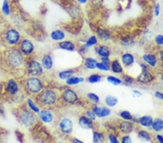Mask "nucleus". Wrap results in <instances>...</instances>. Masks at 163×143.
Returning <instances> with one entry per match:
<instances>
[{
  "label": "nucleus",
  "instance_id": "nucleus-2",
  "mask_svg": "<svg viewBox=\"0 0 163 143\" xmlns=\"http://www.w3.org/2000/svg\"><path fill=\"white\" fill-rule=\"evenodd\" d=\"M91 109L96 115L97 118L104 119L109 116L112 114V110L110 108L104 105H99L98 104H93Z\"/></svg>",
  "mask_w": 163,
  "mask_h": 143
},
{
  "label": "nucleus",
  "instance_id": "nucleus-49",
  "mask_svg": "<svg viewBox=\"0 0 163 143\" xmlns=\"http://www.w3.org/2000/svg\"><path fill=\"white\" fill-rule=\"evenodd\" d=\"M100 61H101V62H102L105 63V64H107L110 65L111 60H110V59H109V57H108V58H102V59H100Z\"/></svg>",
  "mask_w": 163,
  "mask_h": 143
},
{
  "label": "nucleus",
  "instance_id": "nucleus-14",
  "mask_svg": "<svg viewBox=\"0 0 163 143\" xmlns=\"http://www.w3.org/2000/svg\"><path fill=\"white\" fill-rule=\"evenodd\" d=\"M109 67H110L111 71L115 74H122L124 72V67L118 59L112 60Z\"/></svg>",
  "mask_w": 163,
  "mask_h": 143
},
{
  "label": "nucleus",
  "instance_id": "nucleus-46",
  "mask_svg": "<svg viewBox=\"0 0 163 143\" xmlns=\"http://www.w3.org/2000/svg\"><path fill=\"white\" fill-rule=\"evenodd\" d=\"M121 143H132V140L129 135L123 136L121 140Z\"/></svg>",
  "mask_w": 163,
  "mask_h": 143
},
{
  "label": "nucleus",
  "instance_id": "nucleus-44",
  "mask_svg": "<svg viewBox=\"0 0 163 143\" xmlns=\"http://www.w3.org/2000/svg\"><path fill=\"white\" fill-rule=\"evenodd\" d=\"M134 81V79L133 77H127L124 78V79H123V83H125L127 85H131L133 84V82Z\"/></svg>",
  "mask_w": 163,
  "mask_h": 143
},
{
  "label": "nucleus",
  "instance_id": "nucleus-5",
  "mask_svg": "<svg viewBox=\"0 0 163 143\" xmlns=\"http://www.w3.org/2000/svg\"><path fill=\"white\" fill-rule=\"evenodd\" d=\"M62 96L64 101L68 104H75L78 100V94L73 89H65Z\"/></svg>",
  "mask_w": 163,
  "mask_h": 143
},
{
  "label": "nucleus",
  "instance_id": "nucleus-19",
  "mask_svg": "<svg viewBox=\"0 0 163 143\" xmlns=\"http://www.w3.org/2000/svg\"><path fill=\"white\" fill-rule=\"evenodd\" d=\"M119 129L123 134L129 135L134 130V124L130 121H123L119 124Z\"/></svg>",
  "mask_w": 163,
  "mask_h": 143
},
{
  "label": "nucleus",
  "instance_id": "nucleus-37",
  "mask_svg": "<svg viewBox=\"0 0 163 143\" xmlns=\"http://www.w3.org/2000/svg\"><path fill=\"white\" fill-rule=\"evenodd\" d=\"M97 69L101 72H108L110 71V67H109V64H107L100 61V62H98L97 64Z\"/></svg>",
  "mask_w": 163,
  "mask_h": 143
},
{
  "label": "nucleus",
  "instance_id": "nucleus-24",
  "mask_svg": "<svg viewBox=\"0 0 163 143\" xmlns=\"http://www.w3.org/2000/svg\"><path fill=\"white\" fill-rule=\"evenodd\" d=\"M85 82V78L83 77L80 76H72L65 80V83L66 85L69 86H73L77 85L79 84L83 83Z\"/></svg>",
  "mask_w": 163,
  "mask_h": 143
},
{
  "label": "nucleus",
  "instance_id": "nucleus-51",
  "mask_svg": "<svg viewBox=\"0 0 163 143\" xmlns=\"http://www.w3.org/2000/svg\"><path fill=\"white\" fill-rule=\"evenodd\" d=\"M156 138L159 143H163V136L162 135H157Z\"/></svg>",
  "mask_w": 163,
  "mask_h": 143
},
{
  "label": "nucleus",
  "instance_id": "nucleus-13",
  "mask_svg": "<svg viewBox=\"0 0 163 143\" xmlns=\"http://www.w3.org/2000/svg\"><path fill=\"white\" fill-rule=\"evenodd\" d=\"M60 128L63 133H71L73 129V121L69 118H63L60 122Z\"/></svg>",
  "mask_w": 163,
  "mask_h": 143
},
{
  "label": "nucleus",
  "instance_id": "nucleus-21",
  "mask_svg": "<svg viewBox=\"0 0 163 143\" xmlns=\"http://www.w3.org/2000/svg\"><path fill=\"white\" fill-rule=\"evenodd\" d=\"M153 119L152 116L150 115H143L138 119V121L141 126L148 128L151 127V126H152Z\"/></svg>",
  "mask_w": 163,
  "mask_h": 143
},
{
  "label": "nucleus",
  "instance_id": "nucleus-41",
  "mask_svg": "<svg viewBox=\"0 0 163 143\" xmlns=\"http://www.w3.org/2000/svg\"><path fill=\"white\" fill-rule=\"evenodd\" d=\"M155 43L158 46H163V34H157L155 37Z\"/></svg>",
  "mask_w": 163,
  "mask_h": 143
},
{
  "label": "nucleus",
  "instance_id": "nucleus-26",
  "mask_svg": "<svg viewBox=\"0 0 163 143\" xmlns=\"http://www.w3.org/2000/svg\"><path fill=\"white\" fill-rule=\"evenodd\" d=\"M41 64L44 67V69L46 70H50L53 67V59L52 57L50 54L44 55L42 60H41Z\"/></svg>",
  "mask_w": 163,
  "mask_h": 143
},
{
  "label": "nucleus",
  "instance_id": "nucleus-16",
  "mask_svg": "<svg viewBox=\"0 0 163 143\" xmlns=\"http://www.w3.org/2000/svg\"><path fill=\"white\" fill-rule=\"evenodd\" d=\"M39 116L41 120L46 124L52 123L54 120V115L52 113V111L46 109L41 110V111H39Z\"/></svg>",
  "mask_w": 163,
  "mask_h": 143
},
{
  "label": "nucleus",
  "instance_id": "nucleus-34",
  "mask_svg": "<svg viewBox=\"0 0 163 143\" xmlns=\"http://www.w3.org/2000/svg\"><path fill=\"white\" fill-rule=\"evenodd\" d=\"M87 97L91 102L93 103V104H99L101 101L99 95L94 92L88 93L87 94Z\"/></svg>",
  "mask_w": 163,
  "mask_h": 143
},
{
  "label": "nucleus",
  "instance_id": "nucleus-10",
  "mask_svg": "<svg viewBox=\"0 0 163 143\" xmlns=\"http://www.w3.org/2000/svg\"><path fill=\"white\" fill-rule=\"evenodd\" d=\"M94 52L100 59L110 57L111 51L109 46L106 44H102L95 46Z\"/></svg>",
  "mask_w": 163,
  "mask_h": 143
},
{
  "label": "nucleus",
  "instance_id": "nucleus-52",
  "mask_svg": "<svg viewBox=\"0 0 163 143\" xmlns=\"http://www.w3.org/2000/svg\"><path fill=\"white\" fill-rule=\"evenodd\" d=\"M73 143H83L82 141H81L80 140L77 139V138H74L73 140Z\"/></svg>",
  "mask_w": 163,
  "mask_h": 143
},
{
  "label": "nucleus",
  "instance_id": "nucleus-15",
  "mask_svg": "<svg viewBox=\"0 0 163 143\" xmlns=\"http://www.w3.org/2000/svg\"><path fill=\"white\" fill-rule=\"evenodd\" d=\"M78 124L81 128L84 130H92L94 127V121L88 118L86 115H83L79 117Z\"/></svg>",
  "mask_w": 163,
  "mask_h": 143
},
{
  "label": "nucleus",
  "instance_id": "nucleus-33",
  "mask_svg": "<svg viewBox=\"0 0 163 143\" xmlns=\"http://www.w3.org/2000/svg\"><path fill=\"white\" fill-rule=\"evenodd\" d=\"M98 44H99V39H98L97 36H91L89 38H88L87 41L85 43V46H87V48H91V47H95L97 46Z\"/></svg>",
  "mask_w": 163,
  "mask_h": 143
},
{
  "label": "nucleus",
  "instance_id": "nucleus-6",
  "mask_svg": "<svg viewBox=\"0 0 163 143\" xmlns=\"http://www.w3.org/2000/svg\"><path fill=\"white\" fill-rule=\"evenodd\" d=\"M142 60L144 64H146L150 68H155L157 67L158 62H159V59L158 56L154 53H145L142 56Z\"/></svg>",
  "mask_w": 163,
  "mask_h": 143
},
{
  "label": "nucleus",
  "instance_id": "nucleus-39",
  "mask_svg": "<svg viewBox=\"0 0 163 143\" xmlns=\"http://www.w3.org/2000/svg\"><path fill=\"white\" fill-rule=\"evenodd\" d=\"M139 137L145 141H150L151 140V135L146 130H140L138 132Z\"/></svg>",
  "mask_w": 163,
  "mask_h": 143
},
{
  "label": "nucleus",
  "instance_id": "nucleus-9",
  "mask_svg": "<svg viewBox=\"0 0 163 143\" xmlns=\"http://www.w3.org/2000/svg\"><path fill=\"white\" fill-rule=\"evenodd\" d=\"M20 119L22 123L26 126L32 125L35 122V116L34 114L29 110H23L20 115Z\"/></svg>",
  "mask_w": 163,
  "mask_h": 143
},
{
  "label": "nucleus",
  "instance_id": "nucleus-18",
  "mask_svg": "<svg viewBox=\"0 0 163 143\" xmlns=\"http://www.w3.org/2000/svg\"><path fill=\"white\" fill-rule=\"evenodd\" d=\"M97 36L100 41L106 42L111 38V33L109 30L105 28H99L97 31Z\"/></svg>",
  "mask_w": 163,
  "mask_h": 143
},
{
  "label": "nucleus",
  "instance_id": "nucleus-28",
  "mask_svg": "<svg viewBox=\"0 0 163 143\" xmlns=\"http://www.w3.org/2000/svg\"><path fill=\"white\" fill-rule=\"evenodd\" d=\"M106 80L108 83L114 86H119L123 84V79L115 75H108L106 77Z\"/></svg>",
  "mask_w": 163,
  "mask_h": 143
},
{
  "label": "nucleus",
  "instance_id": "nucleus-29",
  "mask_svg": "<svg viewBox=\"0 0 163 143\" xmlns=\"http://www.w3.org/2000/svg\"><path fill=\"white\" fill-rule=\"evenodd\" d=\"M7 90L10 94H16L18 91V85L17 83L13 79H10L8 83V85H7Z\"/></svg>",
  "mask_w": 163,
  "mask_h": 143
},
{
  "label": "nucleus",
  "instance_id": "nucleus-40",
  "mask_svg": "<svg viewBox=\"0 0 163 143\" xmlns=\"http://www.w3.org/2000/svg\"><path fill=\"white\" fill-rule=\"evenodd\" d=\"M2 13H3L5 15H9L10 13V7H9L8 1V0H4L3 4H2Z\"/></svg>",
  "mask_w": 163,
  "mask_h": 143
},
{
  "label": "nucleus",
  "instance_id": "nucleus-1",
  "mask_svg": "<svg viewBox=\"0 0 163 143\" xmlns=\"http://www.w3.org/2000/svg\"><path fill=\"white\" fill-rule=\"evenodd\" d=\"M40 101L45 105H53L57 102L58 95L53 90H44L40 94Z\"/></svg>",
  "mask_w": 163,
  "mask_h": 143
},
{
  "label": "nucleus",
  "instance_id": "nucleus-47",
  "mask_svg": "<svg viewBox=\"0 0 163 143\" xmlns=\"http://www.w3.org/2000/svg\"><path fill=\"white\" fill-rule=\"evenodd\" d=\"M154 13H155V15L156 17H158V16H160V4L159 3H157L156 4L155 8V11H154Z\"/></svg>",
  "mask_w": 163,
  "mask_h": 143
},
{
  "label": "nucleus",
  "instance_id": "nucleus-17",
  "mask_svg": "<svg viewBox=\"0 0 163 143\" xmlns=\"http://www.w3.org/2000/svg\"><path fill=\"white\" fill-rule=\"evenodd\" d=\"M20 49H21V51L24 54L29 55L31 54L34 51V46L30 40L25 39L22 41L21 45H20Z\"/></svg>",
  "mask_w": 163,
  "mask_h": 143
},
{
  "label": "nucleus",
  "instance_id": "nucleus-32",
  "mask_svg": "<svg viewBox=\"0 0 163 143\" xmlns=\"http://www.w3.org/2000/svg\"><path fill=\"white\" fill-rule=\"evenodd\" d=\"M93 143H105L104 134L97 131L93 132Z\"/></svg>",
  "mask_w": 163,
  "mask_h": 143
},
{
  "label": "nucleus",
  "instance_id": "nucleus-30",
  "mask_svg": "<svg viewBox=\"0 0 163 143\" xmlns=\"http://www.w3.org/2000/svg\"><path fill=\"white\" fill-rule=\"evenodd\" d=\"M75 71L73 69H65L62 70L58 73V77L62 80H66L70 77L73 76Z\"/></svg>",
  "mask_w": 163,
  "mask_h": 143
},
{
  "label": "nucleus",
  "instance_id": "nucleus-3",
  "mask_svg": "<svg viewBox=\"0 0 163 143\" xmlns=\"http://www.w3.org/2000/svg\"><path fill=\"white\" fill-rule=\"evenodd\" d=\"M27 88L33 93H40L43 90V83L40 79L31 77L27 81Z\"/></svg>",
  "mask_w": 163,
  "mask_h": 143
},
{
  "label": "nucleus",
  "instance_id": "nucleus-20",
  "mask_svg": "<svg viewBox=\"0 0 163 143\" xmlns=\"http://www.w3.org/2000/svg\"><path fill=\"white\" fill-rule=\"evenodd\" d=\"M104 104H105L106 106L109 108H114L119 103V99L116 96L111 95V94H108L105 98H104Z\"/></svg>",
  "mask_w": 163,
  "mask_h": 143
},
{
  "label": "nucleus",
  "instance_id": "nucleus-50",
  "mask_svg": "<svg viewBox=\"0 0 163 143\" xmlns=\"http://www.w3.org/2000/svg\"><path fill=\"white\" fill-rule=\"evenodd\" d=\"M158 59L163 63V49L160 50L158 53Z\"/></svg>",
  "mask_w": 163,
  "mask_h": 143
},
{
  "label": "nucleus",
  "instance_id": "nucleus-43",
  "mask_svg": "<svg viewBox=\"0 0 163 143\" xmlns=\"http://www.w3.org/2000/svg\"><path fill=\"white\" fill-rule=\"evenodd\" d=\"M108 140L109 143H120L118 137L115 135H113V134H109L108 135Z\"/></svg>",
  "mask_w": 163,
  "mask_h": 143
},
{
  "label": "nucleus",
  "instance_id": "nucleus-38",
  "mask_svg": "<svg viewBox=\"0 0 163 143\" xmlns=\"http://www.w3.org/2000/svg\"><path fill=\"white\" fill-rule=\"evenodd\" d=\"M27 104H28V106L29 107V109H31L33 112H34V113L39 114V112L40 111V109H39V107L36 104H35V103L31 99L27 100Z\"/></svg>",
  "mask_w": 163,
  "mask_h": 143
},
{
  "label": "nucleus",
  "instance_id": "nucleus-8",
  "mask_svg": "<svg viewBox=\"0 0 163 143\" xmlns=\"http://www.w3.org/2000/svg\"><path fill=\"white\" fill-rule=\"evenodd\" d=\"M8 62L13 67H19L23 64V57L22 54L18 51H13L9 54Z\"/></svg>",
  "mask_w": 163,
  "mask_h": 143
},
{
  "label": "nucleus",
  "instance_id": "nucleus-35",
  "mask_svg": "<svg viewBox=\"0 0 163 143\" xmlns=\"http://www.w3.org/2000/svg\"><path fill=\"white\" fill-rule=\"evenodd\" d=\"M120 43H121V45H122L123 46H124V47L129 48L135 43L134 39L130 36H125V37H123L122 39H121Z\"/></svg>",
  "mask_w": 163,
  "mask_h": 143
},
{
  "label": "nucleus",
  "instance_id": "nucleus-48",
  "mask_svg": "<svg viewBox=\"0 0 163 143\" xmlns=\"http://www.w3.org/2000/svg\"><path fill=\"white\" fill-rule=\"evenodd\" d=\"M132 93H133V95H134L135 97L139 98L141 97V96H142V93L139 90H133Z\"/></svg>",
  "mask_w": 163,
  "mask_h": 143
},
{
  "label": "nucleus",
  "instance_id": "nucleus-36",
  "mask_svg": "<svg viewBox=\"0 0 163 143\" xmlns=\"http://www.w3.org/2000/svg\"><path fill=\"white\" fill-rule=\"evenodd\" d=\"M119 116L123 121H132L134 119V116H133L132 114L130 111H128V110H123L121 111L119 114Z\"/></svg>",
  "mask_w": 163,
  "mask_h": 143
},
{
  "label": "nucleus",
  "instance_id": "nucleus-45",
  "mask_svg": "<svg viewBox=\"0 0 163 143\" xmlns=\"http://www.w3.org/2000/svg\"><path fill=\"white\" fill-rule=\"evenodd\" d=\"M154 96H155V98H157V99L163 100V92H161V91H155Z\"/></svg>",
  "mask_w": 163,
  "mask_h": 143
},
{
  "label": "nucleus",
  "instance_id": "nucleus-22",
  "mask_svg": "<svg viewBox=\"0 0 163 143\" xmlns=\"http://www.w3.org/2000/svg\"><path fill=\"white\" fill-rule=\"evenodd\" d=\"M58 46L60 49L67 51H73L76 49V45L71 41H62L58 43Z\"/></svg>",
  "mask_w": 163,
  "mask_h": 143
},
{
  "label": "nucleus",
  "instance_id": "nucleus-23",
  "mask_svg": "<svg viewBox=\"0 0 163 143\" xmlns=\"http://www.w3.org/2000/svg\"><path fill=\"white\" fill-rule=\"evenodd\" d=\"M99 61L96 58L89 57H87L84 60V67L88 70L97 69V64Z\"/></svg>",
  "mask_w": 163,
  "mask_h": 143
},
{
  "label": "nucleus",
  "instance_id": "nucleus-25",
  "mask_svg": "<svg viewBox=\"0 0 163 143\" xmlns=\"http://www.w3.org/2000/svg\"><path fill=\"white\" fill-rule=\"evenodd\" d=\"M50 37L55 41H62L66 37V34L61 30H55L51 33Z\"/></svg>",
  "mask_w": 163,
  "mask_h": 143
},
{
  "label": "nucleus",
  "instance_id": "nucleus-12",
  "mask_svg": "<svg viewBox=\"0 0 163 143\" xmlns=\"http://www.w3.org/2000/svg\"><path fill=\"white\" fill-rule=\"evenodd\" d=\"M135 56L130 52L123 53L120 57V62L124 67H130L135 63Z\"/></svg>",
  "mask_w": 163,
  "mask_h": 143
},
{
  "label": "nucleus",
  "instance_id": "nucleus-27",
  "mask_svg": "<svg viewBox=\"0 0 163 143\" xmlns=\"http://www.w3.org/2000/svg\"><path fill=\"white\" fill-rule=\"evenodd\" d=\"M151 127L156 132H161L163 130V119L159 118V117L153 119Z\"/></svg>",
  "mask_w": 163,
  "mask_h": 143
},
{
  "label": "nucleus",
  "instance_id": "nucleus-54",
  "mask_svg": "<svg viewBox=\"0 0 163 143\" xmlns=\"http://www.w3.org/2000/svg\"><path fill=\"white\" fill-rule=\"evenodd\" d=\"M162 81H163V74H162Z\"/></svg>",
  "mask_w": 163,
  "mask_h": 143
},
{
  "label": "nucleus",
  "instance_id": "nucleus-31",
  "mask_svg": "<svg viewBox=\"0 0 163 143\" xmlns=\"http://www.w3.org/2000/svg\"><path fill=\"white\" fill-rule=\"evenodd\" d=\"M103 76L99 73H93L88 77L87 81L89 84H97L102 81Z\"/></svg>",
  "mask_w": 163,
  "mask_h": 143
},
{
  "label": "nucleus",
  "instance_id": "nucleus-42",
  "mask_svg": "<svg viewBox=\"0 0 163 143\" xmlns=\"http://www.w3.org/2000/svg\"><path fill=\"white\" fill-rule=\"evenodd\" d=\"M86 116H87L88 118L92 119V121H95L97 119L96 115H95V114L94 113V112H93L92 109L87 110V111H86Z\"/></svg>",
  "mask_w": 163,
  "mask_h": 143
},
{
  "label": "nucleus",
  "instance_id": "nucleus-53",
  "mask_svg": "<svg viewBox=\"0 0 163 143\" xmlns=\"http://www.w3.org/2000/svg\"><path fill=\"white\" fill-rule=\"evenodd\" d=\"M77 1H78L80 4H86V3H87L88 0H77Z\"/></svg>",
  "mask_w": 163,
  "mask_h": 143
},
{
  "label": "nucleus",
  "instance_id": "nucleus-11",
  "mask_svg": "<svg viewBox=\"0 0 163 143\" xmlns=\"http://www.w3.org/2000/svg\"><path fill=\"white\" fill-rule=\"evenodd\" d=\"M20 38V33L15 29H10L6 33V41L10 45L17 44L19 42Z\"/></svg>",
  "mask_w": 163,
  "mask_h": 143
},
{
  "label": "nucleus",
  "instance_id": "nucleus-4",
  "mask_svg": "<svg viewBox=\"0 0 163 143\" xmlns=\"http://www.w3.org/2000/svg\"><path fill=\"white\" fill-rule=\"evenodd\" d=\"M154 79H155V76H154L152 72H151L150 69H148L141 70L139 75L136 77V80L142 85H149V84L152 83Z\"/></svg>",
  "mask_w": 163,
  "mask_h": 143
},
{
  "label": "nucleus",
  "instance_id": "nucleus-7",
  "mask_svg": "<svg viewBox=\"0 0 163 143\" xmlns=\"http://www.w3.org/2000/svg\"><path fill=\"white\" fill-rule=\"evenodd\" d=\"M28 70L30 74L33 76H39L43 74L44 67L41 63L37 61H32L29 63L28 65Z\"/></svg>",
  "mask_w": 163,
  "mask_h": 143
}]
</instances>
